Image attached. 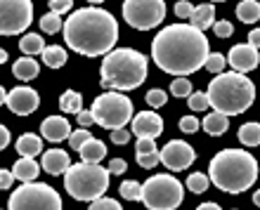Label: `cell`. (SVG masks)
I'll use <instances>...</instances> for the list:
<instances>
[{"label":"cell","mask_w":260,"mask_h":210,"mask_svg":"<svg viewBox=\"0 0 260 210\" xmlns=\"http://www.w3.org/2000/svg\"><path fill=\"white\" fill-rule=\"evenodd\" d=\"M64 41L83 57H104L118 41V21L97 5L81 7L64 21Z\"/></svg>","instance_id":"cell-2"},{"label":"cell","mask_w":260,"mask_h":210,"mask_svg":"<svg viewBox=\"0 0 260 210\" xmlns=\"http://www.w3.org/2000/svg\"><path fill=\"white\" fill-rule=\"evenodd\" d=\"M194 158H197L194 149L187 142H182V139H173V142H168L161 149V163L168 170H173V172L187 170L194 163Z\"/></svg>","instance_id":"cell-12"},{"label":"cell","mask_w":260,"mask_h":210,"mask_svg":"<svg viewBox=\"0 0 260 210\" xmlns=\"http://www.w3.org/2000/svg\"><path fill=\"white\" fill-rule=\"evenodd\" d=\"M227 64L234 68V71H239V74H248V71H253L258 68L260 64V54H258V48L251 45V43H241V45H234L227 54Z\"/></svg>","instance_id":"cell-14"},{"label":"cell","mask_w":260,"mask_h":210,"mask_svg":"<svg viewBox=\"0 0 260 210\" xmlns=\"http://www.w3.org/2000/svg\"><path fill=\"white\" fill-rule=\"evenodd\" d=\"M201 128L208 132L211 137H220L230 128V118L225 114H220V111H213V114L204 116V123H201Z\"/></svg>","instance_id":"cell-21"},{"label":"cell","mask_w":260,"mask_h":210,"mask_svg":"<svg viewBox=\"0 0 260 210\" xmlns=\"http://www.w3.org/2000/svg\"><path fill=\"white\" fill-rule=\"evenodd\" d=\"M76 121H78V125H81V128H88V125H92V123H95V116H92V111H81V114L76 116Z\"/></svg>","instance_id":"cell-47"},{"label":"cell","mask_w":260,"mask_h":210,"mask_svg":"<svg viewBox=\"0 0 260 210\" xmlns=\"http://www.w3.org/2000/svg\"><path fill=\"white\" fill-rule=\"evenodd\" d=\"M213 33L218 36V38H230V36L234 33V28H232V21H215L213 24Z\"/></svg>","instance_id":"cell-42"},{"label":"cell","mask_w":260,"mask_h":210,"mask_svg":"<svg viewBox=\"0 0 260 210\" xmlns=\"http://www.w3.org/2000/svg\"><path fill=\"white\" fill-rule=\"evenodd\" d=\"M199 128H201V123H199L197 116H182V118H180V130L187 132V135H194Z\"/></svg>","instance_id":"cell-39"},{"label":"cell","mask_w":260,"mask_h":210,"mask_svg":"<svg viewBox=\"0 0 260 210\" xmlns=\"http://www.w3.org/2000/svg\"><path fill=\"white\" fill-rule=\"evenodd\" d=\"M78 151H81V161H85V163H100L107 156V147H104V142H100L97 137H90Z\"/></svg>","instance_id":"cell-20"},{"label":"cell","mask_w":260,"mask_h":210,"mask_svg":"<svg viewBox=\"0 0 260 210\" xmlns=\"http://www.w3.org/2000/svg\"><path fill=\"white\" fill-rule=\"evenodd\" d=\"M133 135L137 137H154L156 139L164 132V118L156 111H140L137 116H133Z\"/></svg>","instance_id":"cell-15"},{"label":"cell","mask_w":260,"mask_h":210,"mask_svg":"<svg viewBox=\"0 0 260 210\" xmlns=\"http://www.w3.org/2000/svg\"><path fill=\"white\" fill-rule=\"evenodd\" d=\"M211 3H220V0H211Z\"/></svg>","instance_id":"cell-54"},{"label":"cell","mask_w":260,"mask_h":210,"mask_svg":"<svg viewBox=\"0 0 260 210\" xmlns=\"http://www.w3.org/2000/svg\"><path fill=\"white\" fill-rule=\"evenodd\" d=\"M88 210H123L118 201L114 198H97V201H90V208Z\"/></svg>","instance_id":"cell-38"},{"label":"cell","mask_w":260,"mask_h":210,"mask_svg":"<svg viewBox=\"0 0 260 210\" xmlns=\"http://www.w3.org/2000/svg\"><path fill=\"white\" fill-rule=\"evenodd\" d=\"M237 17L244 24H255L260 21V3L258 0H241L237 5Z\"/></svg>","instance_id":"cell-24"},{"label":"cell","mask_w":260,"mask_h":210,"mask_svg":"<svg viewBox=\"0 0 260 210\" xmlns=\"http://www.w3.org/2000/svg\"><path fill=\"white\" fill-rule=\"evenodd\" d=\"M45 48H48V45H45V41H43V36H38V33H26L19 41L21 54H28V57H34V54H43V50Z\"/></svg>","instance_id":"cell-27"},{"label":"cell","mask_w":260,"mask_h":210,"mask_svg":"<svg viewBox=\"0 0 260 210\" xmlns=\"http://www.w3.org/2000/svg\"><path fill=\"white\" fill-rule=\"evenodd\" d=\"M147 81V57L133 48H114L104 54L100 68V83L107 90H128L140 88Z\"/></svg>","instance_id":"cell-4"},{"label":"cell","mask_w":260,"mask_h":210,"mask_svg":"<svg viewBox=\"0 0 260 210\" xmlns=\"http://www.w3.org/2000/svg\"><path fill=\"white\" fill-rule=\"evenodd\" d=\"M135 158H137V165H140V168L149 170V168H154L156 163H161V151H156V154H135Z\"/></svg>","instance_id":"cell-36"},{"label":"cell","mask_w":260,"mask_h":210,"mask_svg":"<svg viewBox=\"0 0 260 210\" xmlns=\"http://www.w3.org/2000/svg\"><path fill=\"white\" fill-rule=\"evenodd\" d=\"M237 137L244 147H260V123H244Z\"/></svg>","instance_id":"cell-28"},{"label":"cell","mask_w":260,"mask_h":210,"mask_svg":"<svg viewBox=\"0 0 260 210\" xmlns=\"http://www.w3.org/2000/svg\"><path fill=\"white\" fill-rule=\"evenodd\" d=\"M74 163L69 158V154L64 149H50V151H43V170L52 177H59L64 175Z\"/></svg>","instance_id":"cell-17"},{"label":"cell","mask_w":260,"mask_h":210,"mask_svg":"<svg viewBox=\"0 0 260 210\" xmlns=\"http://www.w3.org/2000/svg\"><path fill=\"white\" fill-rule=\"evenodd\" d=\"M14 180H17V177H14L12 170H5V168L0 170V189H10Z\"/></svg>","instance_id":"cell-45"},{"label":"cell","mask_w":260,"mask_h":210,"mask_svg":"<svg viewBox=\"0 0 260 210\" xmlns=\"http://www.w3.org/2000/svg\"><path fill=\"white\" fill-rule=\"evenodd\" d=\"M90 5H100V3H104V0H88Z\"/></svg>","instance_id":"cell-53"},{"label":"cell","mask_w":260,"mask_h":210,"mask_svg":"<svg viewBox=\"0 0 260 210\" xmlns=\"http://www.w3.org/2000/svg\"><path fill=\"white\" fill-rule=\"evenodd\" d=\"M50 5V12H57V14H64L71 10V5H74V0H48Z\"/></svg>","instance_id":"cell-43"},{"label":"cell","mask_w":260,"mask_h":210,"mask_svg":"<svg viewBox=\"0 0 260 210\" xmlns=\"http://www.w3.org/2000/svg\"><path fill=\"white\" fill-rule=\"evenodd\" d=\"M125 170H128V163H125L123 158H114V161L109 163V172H111V175H123Z\"/></svg>","instance_id":"cell-46"},{"label":"cell","mask_w":260,"mask_h":210,"mask_svg":"<svg viewBox=\"0 0 260 210\" xmlns=\"http://www.w3.org/2000/svg\"><path fill=\"white\" fill-rule=\"evenodd\" d=\"M118 191L125 201H142V184H137L135 180H125Z\"/></svg>","instance_id":"cell-31"},{"label":"cell","mask_w":260,"mask_h":210,"mask_svg":"<svg viewBox=\"0 0 260 210\" xmlns=\"http://www.w3.org/2000/svg\"><path fill=\"white\" fill-rule=\"evenodd\" d=\"M156 142L154 137H137V144H135V154H156Z\"/></svg>","instance_id":"cell-37"},{"label":"cell","mask_w":260,"mask_h":210,"mask_svg":"<svg viewBox=\"0 0 260 210\" xmlns=\"http://www.w3.org/2000/svg\"><path fill=\"white\" fill-rule=\"evenodd\" d=\"M253 203H255V205H258V208H260V189H258V191H255V194H253Z\"/></svg>","instance_id":"cell-51"},{"label":"cell","mask_w":260,"mask_h":210,"mask_svg":"<svg viewBox=\"0 0 260 210\" xmlns=\"http://www.w3.org/2000/svg\"><path fill=\"white\" fill-rule=\"evenodd\" d=\"M71 125L64 116H48L45 121L41 123V135L43 139L48 142H62V139H69L71 137Z\"/></svg>","instance_id":"cell-16"},{"label":"cell","mask_w":260,"mask_h":210,"mask_svg":"<svg viewBox=\"0 0 260 210\" xmlns=\"http://www.w3.org/2000/svg\"><path fill=\"white\" fill-rule=\"evenodd\" d=\"M59 107H62L64 114L78 116L83 111V95L81 92H76V90H67V92L59 97Z\"/></svg>","instance_id":"cell-26"},{"label":"cell","mask_w":260,"mask_h":210,"mask_svg":"<svg viewBox=\"0 0 260 210\" xmlns=\"http://www.w3.org/2000/svg\"><path fill=\"white\" fill-rule=\"evenodd\" d=\"M67 50L62 45H48V48L43 50V64L50 68H62L67 64Z\"/></svg>","instance_id":"cell-25"},{"label":"cell","mask_w":260,"mask_h":210,"mask_svg":"<svg viewBox=\"0 0 260 210\" xmlns=\"http://www.w3.org/2000/svg\"><path fill=\"white\" fill-rule=\"evenodd\" d=\"M213 187L225 194H241L251 189L258 180V161L244 149H222L208 165Z\"/></svg>","instance_id":"cell-3"},{"label":"cell","mask_w":260,"mask_h":210,"mask_svg":"<svg viewBox=\"0 0 260 210\" xmlns=\"http://www.w3.org/2000/svg\"><path fill=\"white\" fill-rule=\"evenodd\" d=\"M208 184H211V175H204V172H192L187 177V189L192 194H204Z\"/></svg>","instance_id":"cell-30"},{"label":"cell","mask_w":260,"mask_h":210,"mask_svg":"<svg viewBox=\"0 0 260 210\" xmlns=\"http://www.w3.org/2000/svg\"><path fill=\"white\" fill-rule=\"evenodd\" d=\"M90 111L95 116L97 125H102L107 130H118L128 121H133V102L118 90H109V92L100 95L92 102Z\"/></svg>","instance_id":"cell-8"},{"label":"cell","mask_w":260,"mask_h":210,"mask_svg":"<svg viewBox=\"0 0 260 210\" xmlns=\"http://www.w3.org/2000/svg\"><path fill=\"white\" fill-rule=\"evenodd\" d=\"M211 57L208 38L192 24H171L151 41V59L171 76H189Z\"/></svg>","instance_id":"cell-1"},{"label":"cell","mask_w":260,"mask_h":210,"mask_svg":"<svg viewBox=\"0 0 260 210\" xmlns=\"http://www.w3.org/2000/svg\"><path fill=\"white\" fill-rule=\"evenodd\" d=\"M166 102H168V95H166L164 90H149V92H147V104H149V107L158 109V107H164Z\"/></svg>","instance_id":"cell-40"},{"label":"cell","mask_w":260,"mask_h":210,"mask_svg":"<svg viewBox=\"0 0 260 210\" xmlns=\"http://www.w3.org/2000/svg\"><path fill=\"white\" fill-rule=\"evenodd\" d=\"M7 109L17 116H28L34 114L38 104H41V97L36 92L34 88H28V85H19V88H14L7 92V99H5Z\"/></svg>","instance_id":"cell-13"},{"label":"cell","mask_w":260,"mask_h":210,"mask_svg":"<svg viewBox=\"0 0 260 210\" xmlns=\"http://www.w3.org/2000/svg\"><path fill=\"white\" fill-rule=\"evenodd\" d=\"M7 144H10V130L5 125H0V149H5Z\"/></svg>","instance_id":"cell-48"},{"label":"cell","mask_w":260,"mask_h":210,"mask_svg":"<svg viewBox=\"0 0 260 210\" xmlns=\"http://www.w3.org/2000/svg\"><path fill=\"white\" fill-rule=\"evenodd\" d=\"M43 151V139L38 135H31V132H24V135L17 139V154L21 156H38Z\"/></svg>","instance_id":"cell-23"},{"label":"cell","mask_w":260,"mask_h":210,"mask_svg":"<svg viewBox=\"0 0 260 210\" xmlns=\"http://www.w3.org/2000/svg\"><path fill=\"white\" fill-rule=\"evenodd\" d=\"M7 59H10V57H7V52H5V50H0V61H3V64H5Z\"/></svg>","instance_id":"cell-52"},{"label":"cell","mask_w":260,"mask_h":210,"mask_svg":"<svg viewBox=\"0 0 260 210\" xmlns=\"http://www.w3.org/2000/svg\"><path fill=\"white\" fill-rule=\"evenodd\" d=\"M197 210H220V205L218 203H201Z\"/></svg>","instance_id":"cell-50"},{"label":"cell","mask_w":260,"mask_h":210,"mask_svg":"<svg viewBox=\"0 0 260 210\" xmlns=\"http://www.w3.org/2000/svg\"><path fill=\"white\" fill-rule=\"evenodd\" d=\"M164 17V0H125L123 3V19L137 31H149V28L158 26Z\"/></svg>","instance_id":"cell-10"},{"label":"cell","mask_w":260,"mask_h":210,"mask_svg":"<svg viewBox=\"0 0 260 210\" xmlns=\"http://www.w3.org/2000/svg\"><path fill=\"white\" fill-rule=\"evenodd\" d=\"M34 21L31 0H0V33L19 36Z\"/></svg>","instance_id":"cell-11"},{"label":"cell","mask_w":260,"mask_h":210,"mask_svg":"<svg viewBox=\"0 0 260 210\" xmlns=\"http://www.w3.org/2000/svg\"><path fill=\"white\" fill-rule=\"evenodd\" d=\"M171 95L173 97H189L192 95V83H189V78L178 76V78L171 83Z\"/></svg>","instance_id":"cell-32"},{"label":"cell","mask_w":260,"mask_h":210,"mask_svg":"<svg viewBox=\"0 0 260 210\" xmlns=\"http://www.w3.org/2000/svg\"><path fill=\"white\" fill-rule=\"evenodd\" d=\"M38 24H41L43 33H48V36H55V33H59V31L64 28L62 14H57V12H48V14H43Z\"/></svg>","instance_id":"cell-29"},{"label":"cell","mask_w":260,"mask_h":210,"mask_svg":"<svg viewBox=\"0 0 260 210\" xmlns=\"http://www.w3.org/2000/svg\"><path fill=\"white\" fill-rule=\"evenodd\" d=\"M90 137H92V135H90V132H88L85 128H78V130H74V132H71V137H69V144H71V149L78 151V149L83 147V144L88 142Z\"/></svg>","instance_id":"cell-35"},{"label":"cell","mask_w":260,"mask_h":210,"mask_svg":"<svg viewBox=\"0 0 260 210\" xmlns=\"http://www.w3.org/2000/svg\"><path fill=\"white\" fill-rule=\"evenodd\" d=\"M187 104L192 111H206V109L211 107V99H208V92H192V95L187 97Z\"/></svg>","instance_id":"cell-33"},{"label":"cell","mask_w":260,"mask_h":210,"mask_svg":"<svg viewBox=\"0 0 260 210\" xmlns=\"http://www.w3.org/2000/svg\"><path fill=\"white\" fill-rule=\"evenodd\" d=\"M251 45H255V48H260V28H253L251 33H248V38H246Z\"/></svg>","instance_id":"cell-49"},{"label":"cell","mask_w":260,"mask_h":210,"mask_svg":"<svg viewBox=\"0 0 260 210\" xmlns=\"http://www.w3.org/2000/svg\"><path fill=\"white\" fill-rule=\"evenodd\" d=\"M111 142L114 144H128L130 142V132L123 128H118V130H111Z\"/></svg>","instance_id":"cell-44"},{"label":"cell","mask_w":260,"mask_h":210,"mask_svg":"<svg viewBox=\"0 0 260 210\" xmlns=\"http://www.w3.org/2000/svg\"><path fill=\"white\" fill-rule=\"evenodd\" d=\"M38 71H41V66H38V61L31 59V57H21V59L14 61V66H12V74L14 78H19V81L28 83V81H34L36 76H38Z\"/></svg>","instance_id":"cell-19"},{"label":"cell","mask_w":260,"mask_h":210,"mask_svg":"<svg viewBox=\"0 0 260 210\" xmlns=\"http://www.w3.org/2000/svg\"><path fill=\"white\" fill-rule=\"evenodd\" d=\"M12 172L19 182H36V177L41 172V165H38L31 156H21L19 161L12 165Z\"/></svg>","instance_id":"cell-18"},{"label":"cell","mask_w":260,"mask_h":210,"mask_svg":"<svg viewBox=\"0 0 260 210\" xmlns=\"http://www.w3.org/2000/svg\"><path fill=\"white\" fill-rule=\"evenodd\" d=\"M208 99H211L213 111H220L225 116H239L255 102V85L246 74L239 71H222L208 85Z\"/></svg>","instance_id":"cell-5"},{"label":"cell","mask_w":260,"mask_h":210,"mask_svg":"<svg viewBox=\"0 0 260 210\" xmlns=\"http://www.w3.org/2000/svg\"><path fill=\"white\" fill-rule=\"evenodd\" d=\"M225 64H227V57L225 54H220V52H211V57L206 59V66L204 68H208L211 74H222L225 71Z\"/></svg>","instance_id":"cell-34"},{"label":"cell","mask_w":260,"mask_h":210,"mask_svg":"<svg viewBox=\"0 0 260 210\" xmlns=\"http://www.w3.org/2000/svg\"><path fill=\"white\" fill-rule=\"evenodd\" d=\"M192 14H194V5L189 0H180L175 5V17L178 19H192Z\"/></svg>","instance_id":"cell-41"},{"label":"cell","mask_w":260,"mask_h":210,"mask_svg":"<svg viewBox=\"0 0 260 210\" xmlns=\"http://www.w3.org/2000/svg\"><path fill=\"white\" fill-rule=\"evenodd\" d=\"M185 198L182 184L173 175H154L142 184V203L147 210H175Z\"/></svg>","instance_id":"cell-7"},{"label":"cell","mask_w":260,"mask_h":210,"mask_svg":"<svg viewBox=\"0 0 260 210\" xmlns=\"http://www.w3.org/2000/svg\"><path fill=\"white\" fill-rule=\"evenodd\" d=\"M215 7L211 5V3H204V5L194 7V14H192V26H197L199 31H206V28H211L213 24H215Z\"/></svg>","instance_id":"cell-22"},{"label":"cell","mask_w":260,"mask_h":210,"mask_svg":"<svg viewBox=\"0 0 260 210\" xmlns=\"http://www.w3.org/2000/svg\"><path fill=\"white\" fill-rule=\"evenodd\" d=\"M7 210H62V196L50 184L43 182H21L10 196Z\"/></svg>","instance_id":"cell-9"},{"label":"cell","mask_w":260,"mask_h":210,"mask_svg":"<svg viewBox=\"0 0 260 210\" xmlns=\"http://www.w3.org/2000/svg\"><path fill=\"white\" fill-rule=\"evenodd\" d=\"M109 168L104 170L100 163H74L64 172V187L76 201H97L109 189Z\"/></svg>","instance_id":"cell-6"}]
</instances>
